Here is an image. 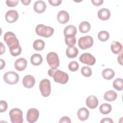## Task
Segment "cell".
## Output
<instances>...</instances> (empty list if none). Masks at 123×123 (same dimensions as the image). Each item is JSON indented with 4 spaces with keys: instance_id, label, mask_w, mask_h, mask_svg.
Segmentation results:
<instances>
[{
    "instance_id": "1",
    "label": "cell",
    "mask_w": 123,
    "mask_h": 123,
    "mask_svg": "<svg viewBox=\"0 0 123 123\" xmlns=\"http://www.w3.org/2000/svg\"><path fill=\"white\" fill-rule=\"evenodd\" d=\"M4 40L9 48L10 52L13 56L19 55L22 52V48L15 35L12 32H6L3 37Z\"/></svg>"
},
{
    "instance_id": "2",
    "label": "cell",
    "mask_w": 123,
    "mask_h": 123,
    "mask_svg": "<svg viewBox=\"0 0 123 123\" xmlns=\"http://www.w3.org/2000/svg\"><path fill=\"white\" fill-rule=\"evenodd\" d=\"M36 33L39 36L47 38L51 37L54 33V29L51 27L43 24L38 25L35 29Z\"/></svg>"
},
{
    "instance_id": "3",
    "label": "cell",
    "mask_w": 123,
    "mask_h": 123,
    "mask_svg": "<svg viewBox=\"0 0 123 123\" xmlns=\"http://www.w3.org/2000/svg\"><path fill=\"white\" fill-rule=\"evenodd\" d=\"M11 121L12 123H22L23 122V112L18 108L12 109L9 112Z\"/></svg>"
},
{
    "instance_id": "4",
    "label": "cell",
    "mask_w": 123,
    "mask_h": 123,
    "mask_svg": "<svg viewBox=\"0 0 123 123\" xmlns=\"http://www.w3.org/2000/svg\"><path fill=\"white\" fill-rule=\"evenodd\" d=\"M39 88L42 96L48 97L51 92V85L49 80L47 79L42 80L39 83Z\"/></svg>"
},
{
    "instance_id": "5",
    "label": "cell",
    "mask_w": 123,
    "mask_h": 123,
    "mask_svg": "<svg viewBox=\"0 0 123 123\" xmlns=\"http://www.w3.org/2000/svg\"><path fill=\"white\" fill-rule=\"evenodd\" d=\"M52 77L55 82L61 84H65L69 80L68 74L60 70H57L55 72Z\"/></svg>"
},
{
    "instance_id": "6",
    "label": "cell",
    "mask_w": 123,
    "mask_h": 123,
    "mask_svg": "<svg viewBox=\"0 0 123 123\" xmlns=\"http://www.w3.org/2000/svg\"><path fill=\"white\" fill-rule=\"evenodd\" d=\"M93 39L90 36L81 37L78 40V45L79 47L82 49H86L91 48L93 44Z\"/></svg>"
},
{
    "instance_id": "7",
    "label": "cell",
    "mask_w": 123,
    "mask_h": 123,
    "mask_svg": "<svg viewBox=\"0 0 123 123\" xmlns=\"http://www.w3.org/2000/svg\"><path fill=\"white\" fill-rule=\"evenodd\" d=\"M3 80L8 84L14 85L18 82L19 75L14 72L9 71L5 73L3 75Z\"/></svg>"
},
{
    "instance_id": "8",
    "label": "cell",
    "mask_w": 123,
    "mask_h": 123,
    "mask_svg": "<svg viewBox=\"0 0 123 123\" xmlns=\"http://www.w3.org/2000/svg\"><path fill=\"white\" fill-rule=\"evenodd\" d=\"M46 60L48 64L51 68H57L60 65L59 57L56 52H49L47 55Z\"/></svg>"
},
{
    "instance_id": "9",
    "label": "cell",
    "mask_w": 123,
    "mask_h": 123,
    "mask_svg": "<svg viewBox=\"0 0 123 123\" xmlns=\"http://www.w3.org/2000/svg\"><path fill=\"white\" fill-rule=\"evenodd\" d=\"M79 61L88 65H93L96 62L95 58L89 53H84L79 57Z\"/></svg>"
},
{
    "instance_id": "10",
    "label": "cell",
    "mask_w": 123,
    "mask_h": 123,
    "mask_svg": "<svg viewBox=\"0 0 123 123\" xmlns=\"http://www.w3.org/2000/svg\"><path fill=\"white\" fill-rule=\"evenodd\" d=\"M39 115V111L35 108H31L28 110L26 114V120L28 122L33 123L36 122Z\"/></svg>"
},
{
    "instance_id": "11",
    "label": "cell",
    "mask_w": 123,
    "mask_h": 123,
    "mask_svg": "<svg viewBox=\"0 0 123 123\" xmlns=\"http://www.w3.org/2000/svg\"><path fill=\"white\" fill-rule=\"evenodd\" d=\"M19 17L17 12L14 10L8 11L5 16V20L9 23H12L17 20Z\"/></svg>"
},
{
    "instance_id": "12",
    "label": "cell",
    "mask_w": 123,
    "mask_h": 123,
    "mask_svg": "<svg viewBox=\"0 0 123 123\" xmlns=\"http://www.w3.org/2000/svg\"><path fill=\"white\" fill-rule=\"evenodd\" d=\"M22 83L25 87L30 88L34 86L35 84V79L34 77L31 75H26L23 78Z\"/></svg>"
},
{
    "instance_id": "13",
    "label": "cell",
    "mask_w": 123,
    "mask_h": 123,
    "mask_svg": "<svg viewBox=\"0 0 123 123\" xmlns=\"http://www.w3.org/2000/svg\"><path fill=\"white\" fill-rule=\"evenodd\" d=\"M69 14L65 11H60L57 16L58 21L62 24H64L67 23L69 20Z\"/></svg>"
},
{
    "instance_id": "14",
    "label": "cell",
    "mask_w": 123,
    "mask_h": 123,
    "mask_svg": "<svg viewBox=\"0 0 123 123\" xmlns=\"http://www.w3.org/2000/svg\"><path fill=\"white\" fill-rule=\"evenodd\" d=\"M34 10L37 13H41L44 12L47 6L45 2L43 0H37L34 4Z\"/></svg>"
},
{
    "instance_id": "15",
    "label": "cell",
    "mask_w": 123,
    "mask_h": 123,
    "mask_svg": "<svg viewBox=\"0 0 123 123\" xmlns=\"http://www.w3.org/2000/svg\"><path fill=\"white\" fill-rule=\"evenodd\" d=\"M27 66V61L23 58L17 59L14 62L15 68L19 71H22L24 70Z\"/></svg>"
},
{
    "instance_id": "16",
    "label": "cell",
    "mask_w": 123,
    "mask_h": 123,
    "mask_svg": "<svg viewBox=\"0 0 123 123\" xmlns=\"http://www.w3.org/2000/svg\"><path fill=\"white\" fill-rule=\"evenodd\" d=\"M98 99L95 96L90 95L86 98V104L90 109L96 108L98 105Z\"/></svg>"
},
{
    "instance_id": "17",
    "label": "cell",
    "mask_w": 123,
    "mask_h": 123,
    "mask_svg": "<svg viewBox=\"0 0 123 123\" xmlns=\"http://www.w3.org/2000/svg\"><path fill=\"white\" fill-rule=\"evenodd\" d=\"M77 32L76 28L74 25H69L65 27L63 30V34L65 37L75 36Z\"/></svg>"
},
{
    "instance_id": "18",
    "label": "cell",
    "mask_w": 123,
    "mask_h": 123,
    "mask_svg": "<svg viewBox=\"0 0 123 123\" xmlns=\"http://www.w3.org/2000/svg\"><path fill=\"white\" fill-rule=\"evenodd\" d=\"M98 18L101 20H107L110 17L111 12L109 9L107 8H102L98 11Z\"/></svg>"
},
{
    "instance_id": "19",
    "label": "cell",
    "mask_w": 123,
    "mask_h": 123,
    "mask_svg": "<svg viewBox=\"0 0 123 123\" xmlns=\"http://www.w3.org/2000/svg\"><path fill=\"white\" fill-rule=\"evenodd\" d=\"M77 116L79 119L81 121H84L87 120L89 117V112L88 110L84 107L81 108L77 111Z\"/></svg>"
},
{
    "instance_id": "20",
    "label": "cell",
    "mask_w": 123,
    "mask_h": 123,
    "mask_svg": "<svg viewBox=\"0 0 123 123\" xmlns=\"http://www.w3.org/2000/svg\"><path fill=\"white\" fill-rule=\"evenodd\" d=\"M78 54L77 48L74 46H68L66 50V55L69 58H74Z\"/></svg>"
},
{
    "instance_id": "21",
    "label": "cell",
    "mask_w": 123,
    "mask_h": 123,
    "mask_svg": "<svg viewBox=\"0 0 123 123\" xmlns=\"http://www.w3.org/2000/svg\"><path fill=\"white\" fill-rule=\"evenodd\" d=\"M117 97L116 92L113 90H110L106 91L104 95V98L108 101H113Z\"/></svg>"
},
{
    "instance_id": "22",
    "label": "cell",
    "mask_w": 123,
    "mask_h": 123,
    "mask_svg": "<svg viewBox=\"0 0 123 123\" xmlns=\"http://www.w3.org/2000/svg\"><path fill=\"white\" fill-rule=\"evenodd\" d=\"M42 61L43 59L41 55L38 53L33 54L30 58L31 63L35 66H38L40 65L42 63Z\"/></svg>"
},
{
    "instance_id": "23",
    "label": "cell",
    "mask_w": 123,
    "mask_h": 123,
    "mask_svg": "<svg viewBox=\"0 0 123 123\" xmlns=\"http://www.w3.org/2000/svg\"><path fill=\"white\" fill-rule=\"evenodd\" d=\"M122 48L123 46L120 42L116 41H112L111 44V49L112 52L114 54H117L119 53L121 51H122Z\"/></svg>"
},
{
    "instance_id": "24",
    "label": "cell",
    "mask_w": 123,
    "mask_h": 123,
    "mask_svg": "<svg viewBox=\"0 0 123 123\" xmlns=\"http://www.w3.org/2000/svg\"><path fill=\"white\" fill-rule=\"evenodd\" d=\"M102 75L104 79L109 80L114 77L115 73L112 69L111 68H106L102 71Z\"/></svg>"
},
{
    "instance_id": "25",
    "label": "cell",
    "mask_w": 123,
    "mask_h": 123,
    "mask_svg": "<svg viewBox=\"0 0 123 123\" xmlns=\"http://www.w3.org/2000/svg\"><path fill=\"white\" fill-rule=\"evenodd\" d=\"M90 27V24L87 21H83L81 22L79 26V31L82 33H86L89 32Z\"/></svg>"
},
{
    "instance_id": "26",
    "label": "cell",
    "mask_w": 123,
    "mask_h": 123,
    "mask_svg": "<svg viewBox=\"0 0 123 123\" xmlns=\"http://www.w3.org/2000/svg\"><path fill=\"white\" fill-rule=\"evenodd\" d=\"M45 43L44 41L41 39H38L36 40L33 44L34 49L36 50H42L45 47Z\"/></svg>"
},
{
    "instance_id": "27",
    "label": "cell",
    "mask_w": 123,
    "mask_h": 123,
    "mask_svg": "<svg viewBox=\"0 0 123 123\" xmlns=\"http://www.w3.org/2000/svg\"><path fill=\"white\" fill-rule=\"evenodd\" d=\"M111 106L108 103H103L99 107V111L103 114H108L111 111Z\"/></svg>"
},
{
    "instance_id": "28",
    "label": "cell",
    "mask_w": 123,
    "mask_h": 123,
    "mask_svg": "<svg viewBox=\"0 0 123 123\" xmlns=\"http://www.w3.org/2000/svg\"><path fill=\"white\" fill-rule=\"evenodd\" d=\"M113 87L118 91L122 90L123 89V80L121 78H118L114 80Z\"/></svg>"
},
{
    "instance_id": "29",
    "label": "cell",
    "mask_w": 123,
    "mask_h": 123,
    "mask_svg": "<svg viewBox=\"0 0 123 123\" xmlns=\"http://www.w3.org/2000/svg\"><path fill=\"white\" fill-rule=\"evenodd\" d=\"M109 37L110 34L109 32L106 31H101L98 34V39L102 42L107 41L109 38Z\"/></svg>"
},
{
    "instance_id": "30",
    "label": "cell",
    "mask_w": 123,
    "mask_h": 123,
    "mask_svg": "<svg viewBox=\"0 0 123 123\" xmlns=\"http://www.w3.org/2000/svg\"><path fill=\"white\" fill-rule=\"evenodd\" d=\"M81 73L85 77H89L92 74V71L91 68L88 66H83L81 70Z\"/></svg>"
},
{
    "instance_id": "31",
    "label": "cell",
    "mask_w": 123,
    "mask_h": 123,
    "mask_svg": "<svg viewBox=\"0 0 123 123\" xmlns=\"http://www.w3.org/2000/svg\"><path fill=\"white\" fill-rule=\"evenodd\" d=\"M65 42L68 46H74L76 43V38L75 36L65 37Z\"/></svg>"
},
{
    "instance_id": "32",
    "label": "cell",
    "mask_w": 123,
    "mask_h": 123,
    "mask_svg": "<svg viewBox=\"0 0 123 123\" xmlns=\"http://www.w3.org/2000/svg\"><path fill=\"white\" fill-rule=\"evenodd\" d=\"M79 64L75 61H72L68 64V69L72 72L76 71L79 68Z\"/></svg>"
},
{
    "instance_id": "33",
    "label": "cell",
    "mask_w": 123,
    "mask_h": 123,
    "mask_svg": "<svg viewBox=\"0 0 123 123\" xmlns=\"http://www.w3.org/2000/svg\"><path fill=\"white\" fill-rule=\"evenodd\" d=\"M0 112H3L5 111L8 108L7 103L4 100H0Z\"/></svg>"
},
{
    "instance_id": "34",
    "label": "cell",
    "mask_w": 123,
    "mask_h": 123,
    "mask_svg": "<svg viewBox=\"0 0 123 123\" xmlns=\"http://www.w3.org/2000/svg\"><path fill=\"white\" fill-rule=\"evenodd\" d=\"M19 2L18 0H7L6 1V4L8 6L13 7L15 6H16Z\"/></svg>"
},
{
    "instance_id": "35",
    "label": "cell",
    "mask_w": 123,
    "mask_h": 123,
    "mask_svg": "<svg viewBox=\"0 0 123 123\" xmlns=\"http://www.w3.org/2000/svg\"><path fill=\"white\" fill-rule=\"evenodd\" d=\"M62 2V1L61 0H49V2L50 4L54 6L60 5Z\"/></svg>"
},
{
    "instance_id": "36",
    "label": "cell",
    "mask_w": 123,
    "mask_h": 123,
    "mask_svg": "<svg viewBox=\"0 0 123 123\" xmlns=\"http://www.w3.org/2000/svg\"><path fill=\"white\" fill-rule=\"evenodd\" d=\"M60 123H71V121L70 119V118H69L67 116H64L62 117V118H61L60 119V120L59 121Z\"/></svg>"
},
{
    "instance_id": "37",
    "label": "cell",
    "mask_w": 123,
    "mask_h": 123,
    "mask_svg": "<svg viewBox=\"0 0 123 123\" xmlns=\"http://www.w3.org/2000/svg\"><path fill=\"white\" fill-rule=\"evenodd\" d=\"M103 2V0H92L91 2L93 4V5L98 6L102 4Z\"/></svg>"
},
{
    "instance_id": "38",
    "label": "cell",
    "mask_w": 123,
    "mask_h": 123,
    "mask_svg": "<svg viewBox=\"0 0 123 123\" xmlns=\"http://www.w3.org/2000/svg\"><path fill=\"white\" fill-rule=\"evenodd\" d=\"M57 70H58L57 68H51V69H49L48 72L49 75L50 76V77H52L54 73Z\"/></svg>"
},
{
    "instance_id": "39",
    "label": "cell",
    "mask_w": 123,
    "mask_h": 123,
    "mask_svg": "<svg viewBox=\"0 0 123 123\" xmlns=\"http://www.w3.org/2000/svg\"><path fill=\"white\" fill-rule=\"evenodd\" d=\"M113 123V122L112 120L110 118H104L101 120L100 121V123Z\"/></svg>"
},
{
    "instance_id": "40",
    "label": "cell",
    "mask_w": 123,
    "mask_h": 123,
    "mask_svg": "<svg viewBox=\"0 0 123 123\" xmlns=\"http://www.w3.org/2000/svg\"><path fill=\"white\" fill-rule=\"evenodd\" d=\"M0 54L2 55L3 54V53H4L5 51V46L3 45L2 42H0Z\"/></svg>"
},
{
    "instance_id": "41",
    "label": "cell",
    "mask_w": 123,
    "mask_h": 123,
    "mask_svg": "<svg viewBox=\"0 0 123 123\" xmlns=\"http://www.w3.org/2000/svg\"><path fill=\"white\" fill-rule=\"evenodd\" d=\"M31 0H21V2L25 5H28L30 2H31Z\"/></svg>"
},
{
    "instance_id": "42",
    "label": "cell",
    "mask_w": 123,
    "mask_h": 123,
    "mask_svg": "<svg viewBox=\"0 0 123 123\" xmlns=\"http://www.w3.org/2000/svg\"><path fill=\"white\" fill-rule=\"evenodd\" d=\"M122 52L120 53V54L118 57V62L121 64V65H123L122 64Z\"/></svg>"
},
{
    "instance_id": "43",
    "label": "cell",
    "mask_w": 123,
    "mask_h": 123,
    "mask_svg": "<svg viewBox=\"0 0 123 123\" xmlns=\"http://www.w3.org/2000/svg\"><path fill=\"white\" fill-rule=\"evenodd\" d=\"M0 69L1 70V69H2V68H3L5 67V61L2 59H0Z\"/></svg>"
}]
</instances>
